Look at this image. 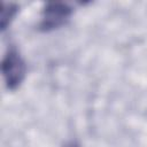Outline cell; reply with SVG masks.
<instances>
[{
    "label": "cell",
    "instance_id": "obj_1",
    "mask_svg": "<svg viewBox=\"0 0 147 147\" xmlns=\"http://www.w3.org/2000/svg\"><path fill=\"white\" fill-rule=\"evenodd\" d=\"M25 62L14 48L8 51L2 61V74L6 85L9 90H15L21 85L25 77Z\"/></svg>",
    "mask_w": 147,
    "mask_h": 147
},
{
    "label": "cell",
    "instance_id": "obj_2",
    "mask_svg": "<svg viewBox=\"0 0 147 147\" xmlns=\"http://www.w3.org/2000/svg\"><path fill=\"white\" fill-rule=\"evenodd\" d=\"M72 14V8L64 2H48L41 15L40 29L51 31L64 25Z\"/></svg>",
    "mask_w": 147,
    "mask_h": 147
},
{
    "label": "cell",
    "instance_id": "obj_3",
    "mask_svg": "<svg viewBox=\"0 0 147 147\" xmlns=\"http://www.w3.org/2000/svg\"><path fill=\"white\" fill-rule=\"evenodd\" d=\"M17 13V6L13 3H2L1 9V30H5Z\"/></svg>",
    "mask_w": 147,
    "mask_h": 147
}]
</instances>
